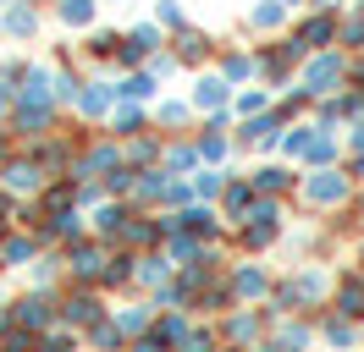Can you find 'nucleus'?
<instances>
[{
    "label": "nucleus",
    "instance_id": "1",
    "mask_svg": "<svg viewBox=\"0 0 364 352\" xmlns=\"http://www.w3.org/2000/svg\"><path fill=\"white\" fill-rule=\"evenodd\" d=\"M298 209H309V215H331V209H348L353 204V182L342 176V165H326V171H309L298 176Z\"/></svg>",
    "mask_w": 364,
    "mask_h": 352
},
{
    "label": "nucleus",
    "instance_id": "2",
    "mask_svg": "<svg viewBox=\"0 0 364 352\" xmlns=\"http://www.w3.org/2000/svg\"><path fill=\"white\" fill-rule=\"evenodd\" d=\"M221 281H227V292H232L237 308H259L271 297V286H276V270L265 259H237V264L221 270Z\"/></svg>",
    "mask_w": 364,
    "mask_h": 352
},
{
    "label": "nucleus",
    "instance_id": "3",
    "mask_svg": "<svg viewBox=\"0 0 364 352\" xmlns=\"http://www.w3.org/2000/svg\"><path fill=\"white\" fill-rule=\"evenodd\" d=\"M105 314H111V303H105L100 286H61V292H55V325L89 330L94 319H105Z\"/></svg>",
    "mask_w": 364,
    "mask_h": 352
},
{
    "label": "nucleus",
    "instance_id": "4",
    "mask_svg": "<svg viewBox=\"0 0 364 352\" xmlns=\"http://www.w3.org/2000/svg\"><path fill=\"white\" fill-rule=\"evenodd\" d=\"M111 253H116V248H105L100 237H77V242H67V248H61V259H67V286H94Z\"/></svg>",
    "mask_w": 364,
    "mask_h": 352
},
{
    "label": "nucleus",
    "instance_id": "5",
    "mask_svg": "<svg viewBox=\"0 0 364 352\" xmlns=\"http://www.w3.org/2000/svg\"><path fill=\"white\" fill-rule=\"evenodd\" d=\"M271 330V319L259 314V308H227L221 319H215V336H221V347H259V336Z\"/></svg>",
    "mask_w": 364,
    "mask_h": 352
},
{
    "label": "nucleus",
    "instance_id": "6",
    "mask_svg": "<svg viewBox=\"0 0 364 352\" xmlns=\"http://www.w3.org/2000/svg\"><path fill=\"white\" fill-rule=\"evenodd\" d=\"M6 308H11V325H17V330H33V336L55 325V292H39V286L17 292Z\"/></svg>",
    "mask_w": 364,
    "mask_h": 352
},
{
    "label": "nucleus",
    "instance_id": "7",
    "mask_svg": "<svg viewBox=\"0 0 364 352\" xmlns=\"http://www.w3.org/2000/svg\"><path fill=\"white\" fill-rule=\"evenodd\" d=\"M171 215V231H188L199 242H227V220L215 204H188V209H166Z\"/></svg>",
    "mask_w": 364,
    "mask_h": 352
},
{
    "label": "nucleus",
    "instance_id": "8",
    "mask_svg": "<svg viewBox=\"0 0 364 352\" xmlns=\"http://www.w3.org/2000/svg\"><path fill=\"white\" fill-rule=\"evenodd\" d=\"M45 182H50V176L39 171V160H33L28 149H17L6 165H0V187H6L11 198H39V187H45Z\"/></svg>",
    "mask_w": 364,
    "mask_h": 352
},
{
    "label": "nucleus",
    "instance_id": "9",
    "mask_svg": "<svg viewBox=\"0 0 364 352\" xmlns=\"http://www.w3.org/2000/svg\"><path fill=\"white\" fill-rule=\"evenodd\" d=\"M326 308H331V314H342V319H353V325H364V275L353 270V264H342V270H337Z\"/></svg>",
    "mask_w": 364,
    "mask_h": 352
},
{
    "label": "nucleus",
    "instance_id": "10",
    "mask_svg": "<svg viewBox=\"0 0 364 352\" xmlns=\"http://www.w3.org/2000/svg\"><path fill=\"white\" fill-rule=\"evenodd\" d=\"M127 215H133V204H127V198H100V204L89 209V237H100L105 248H116V237H122Z\"/></svg>",
    "mask_w": 364,
    "mask_h": 352
},
{
    "label": "nucleus",
    "instance_id": "11",
    "mask_svg": "<svg viewBox=\"0 0 364 352\" xmlns=\"http://www.w3.org/2000/svg\"><path fill=\"white\" fill-rule=\"evenodd\" d=\"M315 319V341L331 352H359V325L353 319H342V314H331V308H320V314H309Z\"/></svg>",
    "mask_w": 364,
    "mask_h": 352
},
{
    "label": "nucleus",
    "instance_id": "12",
    "mask_svg": "<svg viewBox=\"0 0 364 352\" xmlns=\"http://www.w3.org/2000/svg\"><path fill=\"white\" fill-rule=\"evenodd\" d=\"M249 187H254V198H293L298 193V171H293V165L265 160V165H254V171H249Z\"/></svg>",
    "mask_w": 364,
    "mask_h": 352
},
{
    "label": "nucleus",
    "instance_id": "13",
    "mask_svg": "<svg viewBox=\"0 0 364 352\" xmlns=\"http://www.w3.org/2000/svg\"><path fill=\"white\" fill-rule=\"evenodd\" d=\"M45 253V242L33 237V231H23V226H11L6 231V242H0V275H11V270H28V264Z\"/></svg>",
    "mask_w": 364,
    "mask_h": 352
},
{
    "label": "nucleus",
    "instance_id": "14",
    "mask_svg": "<svg viewBox=\"0 0 364 352\" xmlns=\"http://www.w3.org/2000/svg\"><path fill=\"white\" fill-rule=\"evenodd\" d=\"M177 275V264L166 259V248H155V253H133V292H155V286H166Z\"/></svg>",
    "mask_w": 364,
    "mask_h": 352
},
{
    "label": "nucleus",
    "instance_id": "15",
    "mask_svg": "<svg viewBox=\"0 0 364 352\" xmlns=\"http://www.w3.org/2000/svg\"><path fill=\"white\" fill-rule=\"evenodd\" d=\"M337 83H348V61L331 55V50H320L315 61H309V72H304V88L309 94H331Z\"/></svg>",
    "mask_w": 364,
    "mask_h": 352
},
{
    "label": "nucleus",
    "instance_id": "16",
    "mask_svg": "<svg viewBox=\"0 0 364 352\" xmlns=\"http://www.w3.org/2000/svg\"><path fill=\"white\" fill-rule=\"evenodd\" d=\"M249 204H254V187H249V176L227 171V187H221V198H215V209H221V220H227V226H237V220L249 215Z\"/></svg>",
    "mask_w": 364,
    "mask_h": 352
},
{
    "label": "nucleus",
    "instance_id": "17",
    "mask_svg": "<svg viewBox=\"0 0 364 352\" xmlns=\"http://www.w3.org/2000/svg\"><path fill=\"white\" fill-rule=\"evenodd\" d=\"M166 182H171V171H160V165H149V171H138V182H133V209H160L166 204Z\"/></svg>",
    "mask_w": 364,
    "mask_h": 352
},
{
    "label": "nucleus",
    "instance_id": "18",
    "mask_svg": "<svg viewBox=\"0 0 364 352\" xmlns=\"http://www.w3.org/2000/svg\"><path fill=\"white\" fill-rule=\"evenodd\" d=\"M155 314L160 308L144 297V303H122V308H111V319H116V330L133 341V336H144V330H155Z\"/></svg>",
    "mask_w": 364,
    "mask_h": 352
},
{
    "label": "nucleus",
    "instance_id": "19",
    "mask_svg": "<svg viewBox=\"0 0 364 352\" xmlns=\"http://www.w3.org/2000/svg\"><path fill=\"white\" fill-rule=\"evenodd\" d=\"M205 160H199V143H188V138H166V149H160V171H171V176H188V171H199Z\"/></svg>",
    "mask_w": 364,
    "mask_h": 352
},
{
    "label": "nucleus",
    "instance_id": "20",
    "mask_svg": "<svg viewBox=\"0 0 364 352\" xmlns=\"http://www.w3.org/2000/svg\"><path fill=\"white\" fill-rule=\"evenodd\" d=\"M100 292H105V297H116V292H133V253H122V248H116L111 259H105V270H100Z\"/></svg>",
    "mask_w": 364,
    "mask_h": 352
},
{
    "label": "nucleus",
    "instance_id": "21",
    "mask_svg": "<svg viewBox=\"0 0 364 352\" xmlns=\"http://www.w3.org/2000/svg\"><path fill=\"white\" fill-rule=\"evenodd\" d=\"M83 336V352H127V336L116 330V319L105 314V319H94L89 330H77Z\"/></svg>",
    "mask_w": 364,
    "mask_h": 352
},
{
    "label": "nucleus",
    "instance_id": "22",
    "mask_svg": "<svg viewBox=\"0 0 364 352\" xmlns=\"http://www.w3.org/2000/svg\"><path fill=\"white\" fill-rule=\"evenodd\" d=\"M276 132H282V116H249V127L237 132L243 149H276Z\"/></svg>",
    "mask_w": 364,
    "mask_h": 352
},
{
    "label": "nucleus",
    "instance_id": "23",
    "mask_svg": "<svg viewBox=\"0 0 364 352\" xmlns=\"http://www.w3.org/2000/svg\"><path fill=\"white\" fill-rule=\"evenodd\" d=\"M304 160H309V171H326V165H337L342 160V143L331 138V132H309V149H304Z\"/></svg>",
    "mask_w": 364,
    "mask_h": 352
},
{
    "label": "nucleus",
    "instance_id": "24",
    "mask_svg": "<svg viewBox=\"0 0 364 352\" xmlns=\"http://www.w3.org/2000/svg\"><path fill=\"white\" fill-rule=\"evenodd\" d=\"M171 352H221V336H215V319H193L188 336H182Z\"/></svg>",
    "mask_w": 364,
    "mask_h": 352
},
{
    "label": "nucleus",
    "instance_id": "25",
    "mask_svg": "<svg viewBox=\"0 0 364 352\" xmlns=\"http://www.w3.org/2000/svg\"><path fill=\"white\" fill-rule=\"evenodd\" d=\"M144 127H149V116H144V110H138L133 99H127V105H122V110L111 116V138H116V143H127V138H138Z\"/></svg>",
    "mask_w": 364,
    "mask_h": 352
},
{
    "label": "nucleus",
    "instance_id": "26",
    "mask_svg": "<svg viewBox=\"0 0 364 352\" xmlns=\"http://www.w3.org/2000/svg\"><path fill=\"white\" fill-rule=\"evenodd\" d=\"M111 105H116V88H105V83H89L83 94H77V110H83L89 121H100V116H111Z\"/></svg>",
    "mask_w": 364,
    "mask_h": 352
},
{
    "label": "nucleus",
    "instance_id": "27",
    "mask_svg": "<svg viewBox=\"0 0 364 352\" xmlns=\"http://www.w3.org/2000/svg\"><path fill=\"white\" fill-rule=\"evenodd\" d=\"M188 121H193V105H182V99H166V105L155 110V127L166 132V138H182Z\"/></svg>",
    "mask_w": 364,
    "mask_h": 352
},
{
    "label": "nucleus",
    "instance_id": "28",
    "mask_svg": "<svg viewBox=\"0 0 364 352\" xmlns=\"http://www.w3.org/2000/svg\"><path fill=\"white\" fill-rule=\"evenodd\" d=\"M227 187V171H215V165H199L193 171V204H215Z\"/></svg>",
    "mask_w": 364,
    "mask_h": 352
},
{
    "label": "nucleus",
    "instance_id": "29",
    "mask_svg": "<svg viewBox=\"0 0 364 352\" xmlns=\"http://www.w3.org/2000/svg\"><path fill=\"white\" fill-rule=\"evenodd\" d=\"M33 352H83V336L67 325H50V330H39V347Z\"/></svg>",
    "mask_w": 364,
    "mask_h": 352
},
{
    "label": "nucleus",
    "instance_id": "30",
    "mask_svg": "<svg viewBox=\"0 0 364 352\" xmlns=\"http://www.w3.org/2000/svg\"><path fill=\"white\" fill-rule=\"evenodd\" d=\"M188 325H193V314H188V308H160V314H155V330L171 341V347L188 336Z\"/></svg>",
    "mask_w": 364,
    "mask_h": 352
},
{
    "label": "nucleus",
    "instance_id": "31",
    "mask_svg": "<svg viewBox=\"0 0 364 352\" xmlns=\"http://www.w3.org/2000/svg\"><path fill=\"white\" fill-rule=\"evenodd\" d=\"M193 105H199V110H227V83H221V77H199Z\"/></svg>",
    "mask_w": 364,
    "mask_h": 352
},
{
    "label": "nucleus",
    "instance_id": "32",
    "mask_svg": "<svg viewBox=\"0 0 364 352\" xmlns=\"http://www.w3.org/2000/svg\"><path fill=\"white\" fill-rule=\"evenodd\" d=\"M177 55H182L188 66H199V61L210 55V39L199 33V28H188V33H177Z\"/></svg>",
    "mask_w": 364,
    "mask_h": 352
},
{
    "label": "nucleus",
    "instance_id": "33",
    "mask_svg": "<svg viewBox=\"0 0 364 352\" xmlns=\"http://www.w3.org/2000/svg\"><path fill=\"white\" fill-rule=\"evenodd\" d=\"M221 72H227L232 83H243V77H254V72H259V61H254L249 50H227V55H221Z\"/></svg>",
    "mask_w": 364,
    "mask_h": 352
},
{
    "label": "nucleus",
    "instance_id": "34",
    "mask_svg": "<svg viewBox=\"0 0 364 352\" xmlns=\"http://www.w3.org/2000/svg\"><path fill=\"white\" fill-rule=\"evenodd\" d=\"M309 132H315V127H282V154H287V160H304Z\"/></svg>",
    "mask_w": 364,
    "mask_h": 352
},
{
    "label": "nucleus",
    "instance_id": "35",
    "mask_svg": "<svg viewBox=\"0 0 364 352\" xmlns=\"http://www.w3.org/2000/svg\"><path fill=\"white\" fill-rule=\"evenodd\" d=\"M33 347H39V336H33V330H17V325H11L6 336H0V352H33Z\"/></svg>",
    "mask_w": 364,
    "mask_h": 352
},
{
    "label": "nucleus",
    "instance_id": "36",
    "mask_svg": "<svg viewBox=\"0 0 364 352\" xmlns=\"http://www.w3.org/2000/svg\"><path fill=\"white\" fill-rule=\"evenodd\" d=\"M89 17H94V0H61V22L67 28H83Z\"/></svg>",
    "mask_w": 364,
    "mask_h": 352
},
{
    "label": "nucleus",
    "instance_id": "37",
    "mask_svg": "<svg viewBox=\"0 0 364 352\" xmlns=\"http://www.w3.org/2000/svg\"><path fill=\"white\" fill-rule=\"evenodd\" d=\"M127 352H171V341H166L160 330H144V336H133V341H127Z\"/></svg>",
    "mask_w": 364,
    "mask_h": 352
},
{
    "label": "nucleus",
    "instance_id": "38",
    "mask_svg": "<svg viewBox=\"0 0 364 352\" xmlns=\"http://www.w3.org/2000/svg\"><path fill=\"white\" fill-rule=\"evenodd\" d=\"M116 50H122V39H116V33H94V39H89V55H94V61H111Z\"/></svg>",
    "mask_w": 364,
    "mask_h": 352
},
{
    "label": "nucleus",
    "instance_id": "39",
    "mask_svg": "<svg viewBox=\"0 0 364 352\" xmlns=\"http://www.w3.org/2000/svg\"><path fill=\"white\" fill-rule=\"evenodd\" d=\"M237 116H265V94H259V88L243 94V99H237Z\"/></svg>",
    "mask_w": 364,
    "mask_h": 352
},
{
    "label": "nucleus",
    "instance_id": "40",
    "mask_svg": "<svg viewBox=\"0 0 364 352\" xmlns=\"http://www.w3.org/2000/svg\"><path fill=\"white\" fill-rule=\"evenodd\" d=\"M6 28H11L17 39H28V33H33V11H11V17H6Z\"/></svg>",
    "mask_w": 364,
    "mask_h": 352
},
{
    "label": "nucleus",
    "instance_id": "41",
    "mask_svg": "<svg viewBox=\"0 0 364 352\" xmlns=\"http://www.w3.org/2000/svg\"><path fill=\"white\" fill-rule=\"evenodd\" d=\"M276 22H282V6H259L254 11V28H276Z\"/></svg>",
    "mask_w": 364,
    "mask_h": 352
},
{
    "label": "nucleus",
    "instance_id": "42",
    "mask_svg": "<svg viewBox=\"0 0 364 352\" xmlns=\"http://www.w3.org/2000/svg\"><path fill=\"white\" fill-rule=\"evenodd\" d=\"M11 154H17V138H11V127H0V165H6Z\"/></svg>",
    "mask_w": 364,
    "mask_h": 352
},
{
    "label": "nucleus",
    "instance_id": "43",
    "mask_svg": "<svg viewBox=\"0 0 364 352\" xmlns=\"http://www.w3.org/2000/svg\"><path fill=\"white\" fill-rule=\"evenodd\" d=\"M11 215H17V198H11V193H6V187H0V220L11 226Z\"/></svg>",
    "mask_w": 364,
    "mask_h": 352
},
{
    "label": "nucleus",
    "instance_id": "44",
    "mask_svg": "<svg viewBox=\"0 0 364 352\" xmlns=\"http://www.w3.org/2000/svg\"><path fill=\"white\" fill-rule=\"evenodd\" d=\"M221 352H249V347H221Z\"/></svg>",
    "mask_w": 364,
    "mask_h": 352
}]
</instances>
